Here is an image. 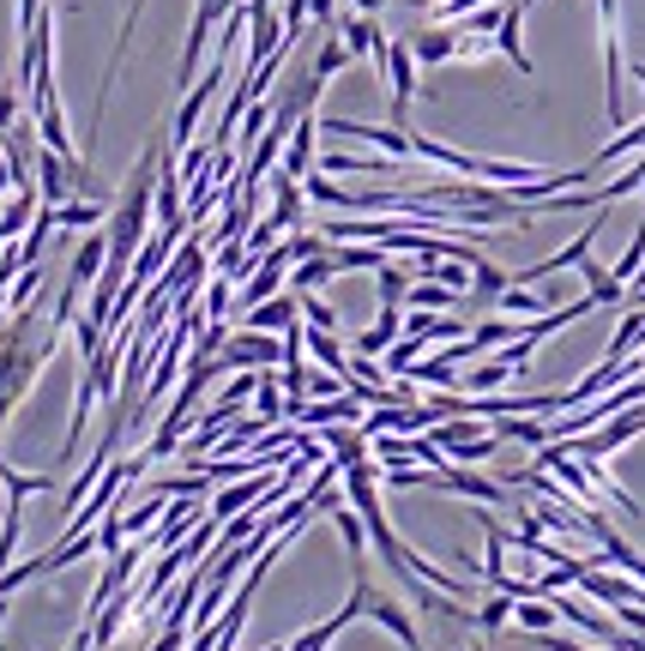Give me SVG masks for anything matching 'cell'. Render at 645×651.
I'll return each mask as SVG.
<instances>
[{
  "label": "cell",
  "instance_id": "obj_1",
  "mask_svg": "<svg viewBox=\"0 0 645 651\" xmlns=\"http://www.w3.org/2000/svg\"><path fill=\"white\" fill-rule=\"evenodd\" d=\"M283 338L278 332H254V326H241L236 338H224V350H217V375L224 368H283Z\"/></svg>",
  "mask_w": 645,
  "mask_h": 651
},
{
  "label": "cell",
  "instance_id": "obj_2",
  "mask_svg": "<svg viewBox=\"0 0 645 651\" xmlns=\"http://www.w3.org/2000/svg\"><path fill=\"white\" fill-rule=\"evenodd\" d=\"M380 67H386V85H393V121L398 127H410L405 115H410V104H417V48L410 43H393V36H386V55H380Z\"/></svg>",
  "mask_w": 645,
  "mask_h": 651
},
{
  "label": "cell",
  "instance_id": "obj_3",
  "mask_svg": "<svg viewBox=\"0 0 645 651\" xmlns=\"http://www.w3.org/2000/svg\"><path fill=\"white\" fill-rule=\"evenodd\" d=\"M320 133H332V139H356V145H380L386 158L417 163V151H410V127H363V121H338V115H326V121H320Z\"/></svg>",
  "mask_w": 645,
  "mask_h": 651
},
{
  "label": "cell",
  "instance_id": "obj_4",
  "mask_svg": "<svg viewBox=\"0 0 645 651\" xmlns=\"http://www.w3.org/2000/svg\"><path fill=\"white\" fill-rule=\"evenodd\" d=\"M241 326H254V332H290V326H302V296L295 290H278V296H266V302H254V308H241Z\"/></svg>",
  "mask_w": 645,
  "mask_h": 651
},
{
  "label": "cell",
  "instance_id": "obj_5",
  "mask_svg": "<svg viewBox=\"0 0 645 651\" xmlns=\"http://www.w3.org/2000/svg\"><path fill=\"white\" fill-rule=\"evenodd\" d=\"M332 31L344 36V48H351V61H374L380 67V55H386V31L374 24V12H344Z\"/></svg>",
  "mask_w": 645,
  "mask_h": 651
},
{
  "label": "cell",
  "instance_id": "obj_6",
  "mask_svg": "<svg viewBox=\"0 0 645 651\" xmlns=\"http://www.w3.org/2000/svg\"><path fill=\"white\" fill-rule=\"evenodd\" d=\"M434 489H453V495H464V501H476V507H501V501H507V482L476 477L471 465H447V470H434Z\"/></svg>",
  "mask_w": 645,
  "mask_h": 651
},
{
  "label": "cell",
  "instance_id": "obj_7",
  "mask_svg": "<svg viewBox=\"0 0 645 651\" xmlns=\"http://www.w3.org/2000/svg\"><path fill=\"white\" fill-rule=\"evenodd\" d=\"M368 621H380L393 640H405V651H422V628H417V616H410L398 597H386V592H368Z\"/></svg>",
  "mask_w": 645,
  "mask_h": 651
},
{
  "label": "cell",
  "instance_id": "obj_8",
  "mask_svg": "<svg viewBox=\"0 0 645 651\" xmlns=\"http://www.w3.org/2000/svg\"><path fill=\"white\" fill-rule=\"evenodd\" d=\"M103 265H109V236H103V229H92V236L79 241V253H73V265H67V284L85 296V290L103 278Z\"/></svg>",
  "mask_w": 645,
  "mask_h": 651
},
{
  "label": "cell",
  "instance_id": "obj_9",
  "mask_svg": "<svg viewBox=\"0 0 645 651\" xmlns=\"http://www.w3.org/2000/svg\"><path fill=\"white\" fill-rule=\"evenodd\" d=\"M314 139H320V115H295L290 127V145H283V175H295V182H308V163H314Z\"/></svg>",
  "mask_w": 645,
  "mask_h": 651
},
{
  "label": "cell",
  "instance_id": "obj_10",
  "mask_svg": "<svg viewBox=\"0 0 645 651\" xmlns=\"http://www.w3.org/2000/svg\"><path fill=\"white\" fill-rule=\"evenodd\" d=\"M326 175H405V158H356V151H320Z\"/></svg>",
  "mask_w": 645,
  "mask_h": 651
},
{
  "label": "cell",
  "instance_id": "obj_11",
  "mask_svg": "<svg viewBox=\"0 0 645 651\" xmlns=\"http://www.w3.org/2000/svg\"><path fill=\"white\" fill-rule=\"evenodd\" d=\"M459 43H464L459 24H429V31H422L410 48H417L422 67H441V61H459Z\"/></svg>",
  "mask_w": 645,
  "mask_h": 651
},
{
  "label": "cell",
  "instance_id": "obj_12",
  "mask_svg": "<svg viewBox=\"0 0 645 651\" xmlns=\"http://www.w3.org/2000/svg\"><path fill=\"white\" fill-rule=\"evenodd\" d=\"M332 260H338V272H380L393 248L386 241H332Z\"/></svg>",
  "mask_w": 645,
  "mask_h": 651
},
{
  "label": "cell",
  "instance_id": "obj_13",
  "mask_svg": "<svg viewBox=\"0 0 645 651\" xmlns=\"http://www.w3.org/2000/svg\"><path fill=\"white\" fill-rule=\"evenodd\" d=\"M332 278H338V260H332V248H326V253H308V260L290 265V290H295V296H302V290H326Z\"/></svg>",
  "mask_w": 645,
  "mask_h": 651
},
{
  "label": "cell",
  "instance_id": "obj_14",
  "mask_svg": "<svg viewBox=\"0 0 645 651\" xmlns=\"http://www.w3.org/2000/svg\"><path fill=\"white\" fill-rule=\"evenodd\" d=\"M459 302H464V296H459L453 284H441V278H422V284L405 290V308H429V314H453Z\"/></svg>",
  "mask_w": 645,
  "mask_h": 651
},
{
  "label": "cell",
  "instance_id": "obj_15",
  "mask_svg": "<svg viewBox=\"0 0 645 651\" xmlns=\"http://www.w3.org/2000/svg\"><path fill=\"white\" fill-rule=\"evenodd\" d=\"M0 489H7L12 501H31V495L55 489V470H12L7 458H0Z\"/></svg>",
  "mask_w": 645,
  "mask_h": 651
},
{
  "label": "cell",
  "instance_id": "obj_16",
  "mask_svg": "<svg viewBox=\"0 0 645 651\" xmlns=\"http://www.w3.org/2000/svg\"><path fill=\"white\" fill-rule=\"evenodd\" d=\"M55 217H61V229H97L103 217H109V206H103V199H85V194H73L67 206H55Z\"/></svg>",
  "mask_w": 645,
  "mask_h": 651
},
{
  "label": "cell",
  "instance_id": "obj_17",
  "mask_svg": "<svg viewBox=\"0 0 645 651\" xmlns=\"http://www.w3.org/2000/svg\"><path fill=\"white\" fill-rule=\"evenodd\" d=\"M410 278H417V265H398V253L374 272V284H380V302H393V308H405V290H410Z\"/></svg>",
  "mask_w": 645,
  "mask_h": 651
},
{
  "label": "cell",
  "instance_id": "obj_18",
  "mask_svg": "<svg viewBox=\"0 0 645 651\" xmlns=\"http://www.w3.org/2000/svg\"><path fill=\"white\" fill-rule=\"evenodd\" d=\"M507 380H513V362H507V356H488V362H476L459 387L464 392H495V387H507Z\"/></svg>",
  "mask_w": 645,
  "mask_h": 651
},
{
  "label": "cell",
  "instance_id": "obj_19",
  "mask_svg": "<svg viewBox=\"0 0 645 651\" xmlns=\"http://www.w3.org/2000/svg\"><path fill=\"white\" fill-rule=\"evenodd\" d=\"M513 604H519V597H507V592H488L483 604H476V621H471V628H476V633H501V628L513 621Z\"/></svg>",
  "mask_w": 645,
  "mask_h": 651
},
{
  "label": "cell",
  "instance_id": "obj_20",
  "mask_svg": "<svg viewBox=\"0 0 645 651\" xmlns=\"http://www.w3.org/2000/svg\"><path fill=\"white\" fill-rule=\"evenodd\" d=\"M555 616H561V609H555L549 597H519V604H513L519 633H544V628H555Z\"/></svg>",
  "mask_w": 645,
  "mask_h": 651
},
{
  "label": "cell",
  "instance_id": "obj_21",
  "mask_svg": "<svg viewBox=\"0 0 645 651\" xmlns=\"http://www.w3.org/2000/svg\"><path fill=\"white\" fill-rule=\"evenodd\" d=\"M634 151H645V121H639V127H622V133H615L610 145H603L598 158H591V163H598V170H610V163L634 158Z\"/></svg>",
  "mask_w": 645,
  "mask_h": 651
},
{
  "label": "cell",
  "instance_id": "obj_22",
  "mask_svg": "<svg viewBox=\"0 0 645 651\" xmlns=\"http://www.w3.org/2000/svg\"><path fill=\"white\" fill-rule=\"evenodd\" d=\"M471 338L483 344V350H495V344L525 338V321H507V314H501V321H476V326H471Z\"/></svg>",
  "mask_w": 645,
  "mask_h": 651
},
{
  "label": "cell",
  "instance_id": "obj_23",
  "mask_svg": "<svg viewBox=\"0 0 645 651\" xmlns=\"http://www.w3.org/2000/svg\"><path fill=\"white\" fill-rule=\"evenodd\" d=\"M302 321L308 326H320V332H338L344 321H338V308H332L326 296H320V290H302Z\"/></svg>",
  "mask_w": 645,
  "mask_h": 651
},
{
  "label": "cell",
  "instance_id": "obj_24",
  "mask_svg": "<svg viewBox=\"0 0 645 651\" xmlns=\"http://www.w3.org/2000/svg\"><path fill=\"white\" fill-rule=\"evenodd\" d=\"M344 67H351V48H344V36H326V43H320V55H314V73H320V79H338Z\"/></svg>",
  "mask_w": 645,
  "mask_h": 651
},
{
  "label": "cell",
  "instance_id": "obj_25",
  "mask_svg": "<svg viewBox=\"0 0 645 651\" xmlns=\"http://www.w3.org/2000/svg\"><path fill=\"white\" fill-rule=\"evenodd\" d=\"M229 290H236V278L217 272L212 290H205V321H224V314H229Z\"/></svg>",
  "mask_w": 645,
  "mask_h": 651
},
{
  "label": "cell",
  "instance_id": "obj_26",
  "mask_svg": "<svg viewBox=\"0 0 645 651\" xmlns=\"http://www.w3.org/2000/svg\"><path fill=\"white\" fill-rule=\"evenodd\" d=\"M531 651H591L585 640H567V633H555V628H544V633H519Z\"/></svg>",
  "mask_w": 645,
  "mask_h": 651
},
{
  "label": "cell",
  "instance_id": "obj_27",
  "mask_svg": "<svg viewBox=\"0 0 645 651\" xmlns=\"http://www.w3.org/2000/svg\"><path fill=\"white\" fill-rule=\"evenodd\" d=\"M19 127V91H0V133Z\"/></svg>",
  "mask_w": 645,
  "mask_h": 651
},
{
  "label": "cell",
  "instance_id": "obj_28",
  "mask_svg": "<svg viewBox=\"0 0 645 651\" xmlns=\"http://www.w3.org/2000/svg\"><path fill=\"white\" fill-rule=\"evenodd\" d=\"M308 19H320V24H338V0H308Z\"/></svg>",
  "mask_w": 645,
  "mask_h": 651
},
{
  "label": "cell",
  "instance_id": "obj_29",
  "mask_svg": "<svg viewBox=\"0 0 645 651\" xmlns=\"http://www.w3.org/2000/svg\"><path fill=\"white\" fill-rule=\"evenodd\" d=\"M12 194V158H7V145H0V199Z\"/></svg>",
  "mask_w": 645,
  "mask_h": 651
},
{
  "label": "cell",
  "instance_id": "obj_30",
  "mask_svg": "<svg viewBox=\"0 0 645 651\" xmlns=\"http://www.w3.org/2000/svg\"><path fill=\"white\" fill-rule=\"evenodd\" d=\"M356 12H380V7H393V0H351Z\"/></svg>",
  "mask_w": 645,
  "mask_h": 651
},
{
  "label": "cell",
  "instance_id": "obj_31",
  "mask_svg": "<svg viewBox=\"0 0 645 651\" xmlns=\"http://www.w3.org/2000/svg\"><path fill=\"white\" fill-rule=\"evenodd\" d=\"M7 616H12V597H0V628H7Z\"/></svg>",
  "mask_w": 645,
  "mask_h": 651
},
{
  "label": "cell",
  "instance_id": "obj_32",
  "mask_svg": "<svg viewBox=\"0 0 645 651\" xmlns=\"http://www.w3.org/2000/svg\"><path fill=\"white\" fill-rule=\"evenodd\" d=\"M634 79H639V91H645V61H639V67H634Z\"/></svg>",
  "mask_w": 645,
  "mask_h": 651
},
{
  "label": "cell",
  "instance_id": "obj_33",
  "mask_svg": "<svg viewBox=\"0 0 645 651\" xmlns=\"http://www.w3.org/2000/svg\"><path fill=\"white\" fill-rule=\"evenodd\" d=\"M0 206H7V199H0Z\"/></svg>",
  "mask_w": 645,
  "mask_h": 651
}]
</instances>
